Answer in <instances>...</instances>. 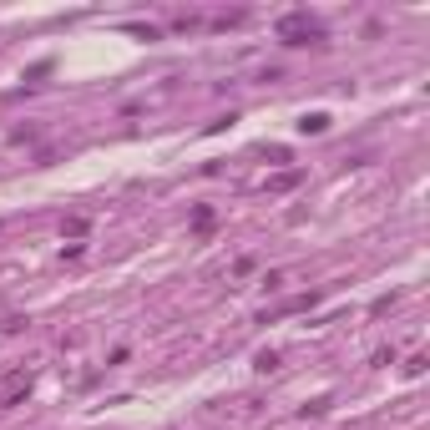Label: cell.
<instances>
[{"label":"cell","mask_w":430,"mask_h":430,"mask_svg":"<svg viewBox=\"0 0 430 430\" xmlns=\"http://www.w3.org/2000/svg\"><path fill=\"white\" fill-rule=\"evenodd\" d=\"M278 41L284 46H324L329 41V31H324V20L319 15H309V10H289V15H278Z\"/></svg>","instance_id":"cell-1"},{"label":"cell","mask_w":430,"mask_h":430,"mask_svg":"<svg viewBox=\"0 0 430 430\" xmlns=\"http://www.w3.org/2000/svg\"><path fill=\"white\" fill-rule=\"evenodd\" d=\"M299 132H304V137L329 132V112H304V117H299Z\"/></svg>","instance_id":"cell-3"},{"label":"cell","mask_w":430,"mask_h":430,"mask_svg":"<svg viewBox=\"0 0 430 430\" xmlns=\"http://www.w3.org/2000/svg\"><path fill=\"white\" fill-rule=\"evenodd\" d=\"M299 182H304V172H299V167H289V172H273V178H268V192H294Z\"/></svg>","instance_id":"cell-4"},{"label":"cell","mask_w":430,"mask_h":430,"mask_svg":"<svg viewBox=\"0 0 430 430\" xmlns=\"http://www.w3.org/2000/svg\"><path fill=\"white\" fill-rule=\"evenodd\" d=\"M31 390V370H10V375H0V410H10V405Z\"/></svg>","instance_id":"cell-2"},{"label":"cell","mask_w":430,"mask_h":430,"mask_svg":"<svg viewBox=\"0 0 430 430\" xmlns=\"http://www.w3.org/2000/svg\"><path fill=\"white\" fill-rule=\"evenodd\" d=\"M86 228H92V223H86V218H81V213H76V218H66V223H61V238H81V233H86Z\"/></svg>","instance_id":"cell-5"},{"label":"cell","mask_w":430,"mask_h":430,"mask_svg":"<svg viewBox=\"0 0 430 430\" xmlns=\"http://www.w3.org/2000/svg\"><path fill=\"white\" fill-rule=\"evenodd\" d=\"M192 228H198V233H213V208H192Z\"/></svg>","instance_id":"cell-6"}]
</instances>
